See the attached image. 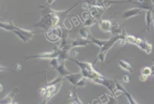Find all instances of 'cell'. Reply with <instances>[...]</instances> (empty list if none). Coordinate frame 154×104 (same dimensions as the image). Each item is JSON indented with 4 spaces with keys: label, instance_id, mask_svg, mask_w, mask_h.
Returning a JSON list of instances; mask_svg holds the SVG:
<instances>
[{
    "label": "cell",
    "instance_id": "1",
    "mask_svg": "<svg viewBox=\"0 0 154 104\" xmlns=\"http://www.w3.org/2000/svg\"><path fill=\"white\" fill-rule=\"evenodd\" d=\"M126 35H127V33H126L125 29L123 28V34H121V35H112L110 39H108L107 43H106L102 47H101V51H100V53H99V55L97 56V58H96V60L93 63V65H94V64L97 63V61H101L102 63H104L106 54L108 53V51L113 46V44H114L115 43L119 42L121 39H125V38H126Z\"/></svg>",
    "mask_w": 154,
    "mask_h": 104
},
{
    "label": "cell",
    "instance_id": "2",
    "mask_svg": "<svg viewBox=\"0 0 154 104\" xmlns=\"http://www.w3.org/2000/svg\"><path fill=\"white\" fill-rule=\"evenodd\" d=\"M52 16H53V9L51 6L43 8L42 14H41V19L36 24H33L32 27H41L44 30V32L53 27L52 25Z\"/></svg>",
    "mask_w": 154,
    "mask_h": 104
},
{
    "label": "cell",
    "instance_id": "3",
    "mask_svg": "<svg viewBox=\"0 0 154 104\" xmlns=\"http://www.w3.org/2000/svg\"><path fill=\"white\" fill-rule=\"evenodd\" d=\"M125 40L127 41L128 44H136L137 46H139L142 51H144L147 54H150L152 52V44L146 40H142V39H140L139 37H135V36L130 35L128 34L126 35Z\"/></svg>",
    "mask_w": 154,
    "mask_h": 104
},
{
    "label": "cell",
    "instance_id": "4",
    "mask_svg": "<svg viewBox=\"0 0 154 104\" xmlns=\"http://www.w3.org/2000/svg\"><path fill=\"white\" fill-rule=\"evenodd\" d=\"M93 82H95V83L101 84V85L107 88L112 92V94L113 96H115L117 94V92H116V81H112L111 79H108V78H106V77H104V75H102L101 77L94 78V79L93 80Z\"/></svg>",
    "mask_w": 154,
    "mask_h": 104
},
{
    "label": "cell",
    "instance_id": "5",
    "mask_svg": "<svg viewBox=\"0 0 154 104\" xmlns=\"http://www.w3.org/2000/svg\"><path fill=\"white\" fill-rule=\"evenodd\" d=\"M61 49L59 47H55L54 51L52 52H46V53H42L40 54H35V55H30V56H27L25 59H33V58H35V59H54V58H58L61 54Z\"/></svg>",
    "mask_w": 154,
    "mask_h": 104
},
{
    "label": "cell",
    "instance_id": "6",
    "mask_svg": "<svg viewBox=\"0 0 154 104\" xmlns=\"http://www.w3.org/2000/svg\"><path fill=\"white\" fill-rule=\"evenodd\" d=\"M44 34H46V37L49 42L55 43L57 41H59L60 39H62L63 30H62V27H54L44 32Z\"/></svg>",
    "mask_w": 154,
    "mask_h": 104
},
{
    "label": "cell",
    "instance_id": "7",
    "mask_svg": "<svg viewBox=\"0 0 154 104\" xmlns=\"http://www.w3.org/2000/svg\"><path fill=\"white\" fill-rule=\"evenodd\" d=\"M84 3H87L91 5L94 6H99V7L102 8H109L112 4H118V3H125V2H130V0L127 1H116V0H83Z\"/></svg>",
    "mask_w": 154,
    "mask_h": 104
},
{
    "label": "cell",
    "instance_id": "8",
    "mask_svg": "<svg viewBox=\"0 0 154 104\" xmlns=\"http://www.w3.org/2000/svg\"><path fill=\"white\" fill-rule=\"evenodd\" d=\"M14 33L20 38L24 43H27L28 41H30L35 34V32H32L30 30H25V29L20 28L18 27H16V28L14 30Z\"/></svg>",
    "mask_w": 154,
    "mask_h": 104
},
{
    "label": "cell",
    "instance_id": "9",
    "mask_svg": "<svg viewBox=\"0 0 154 104\" xmlns=\"http://www.w3.org/2000/svg\"><path fill=\"white\" fill-rule=\"evenodd\" d=\"M130 3H132L135 5L137 7L140 9H144L147 11H152L154 13V4L152 0H143L142 2L139 1H133V0H130Z\"/></svg>",
    "mask_w": 154,
    "mask_h": 104
},
{
    "label": "cell",
    "instance_id": "10",
    "mask_svg": "<svg viewBox=\"0 0 154 104\" xmlns=\"http://www.w3.org/2000/svg\"><path fill=\"white\" fill-rule=\"evenodd\" d=\"M104 10L105 9L102 7H99V6H94V5H90L89 8H88V11L90 13V15H91V16H93V18H95L96 20H98V21L101 20V17H102V14H104Z\"/></svg>",
    "mask_w": 154,
    "mask_h": 104
},
{
    "label": "cell",
    "instance_id": "11",
    "mask_svg": "<svg viewBox=\"0 0 154 104\" xmlns=\"http://www.w3.org/2000/svg\"><path fill=\"white\" fill-rule=\"evenodd\" d=\"M82 78H84L82 73V71H80V73H71V74H69L67 76L65 77V79L68 80L70 82H71L74 86H76L77 85V83H78Z\"/></svg>",
    "mask_w": 154,
    "mask_h": 104
},
{
    "label": "cell",
    "instance_id": "12",
    "mask_svg": "<svg viewBox=\"0 0 154 104\" xmlns=\"http://www.w3.org/2000/svg\"><path fill=\"white\" fill-rule=\"evenodd\" d=\"M142 10L139 8V7H134V8H131V9H127L123 13V19L124 20H127L128 18L132 17L134 16H137L142 14Z\"/></svg>",
    "mask_w": 154,
    "mask_h": 104
},
{
    "label": "cell",
    "instance_id": "13",
    "mask_svg": "<svg viewBox=\"0 0 154 104\" xmlns=\"http://www.w3.org/2000/svg\"><path fill=\"white\" fill-rule=\"evenodd\" d=\"M18 92H19V90L17 88L13 89L7 95L1 99V104H10V103H12L13 101H14V98Z\"/></svg>",
    "mask_w": 154,
    "mask_h": 104
},
{
    "label": "cell",
    "instance_id": "14",
    "mask_svg": "<svg viewBox=\"0 0 154 104\" xmlns=\"http://www.w3.org/2000/svg\"><path fill=\"white\" fill-rule=\"evenodd\" d=\"M71 61L74 62L77 65H78L81 69V71H94V68H93V63H86V62H79L75 59H71Z\"/></svg>",
    "mask_w": 154,
    "mask_h": 104
},
{
    "label": "cell",
    "instance_id": "15",
    "mask_svg": "<svg viewBox=\"0 0 154 104\" xmlns=\"http://www.w3.org/2000/svg\"><path fill=\"white\" fill-rule=\"evenodd\" d=\"M55 70L58 71L59 75L63 76V78L72 73H70V71L66 69V67H65V61H59V66L57 67Z\"/></svg>",
    "mask_w": 154,
    "mask_h": 104
},
{
    "label": "cell",
    "instance_id": "16",
    "mask_svg": "<svg viewBox=\"0 0 154 104\" xmlns=\"http://www.w3.org/2000/svg\"><path fill=\"white\" fill-rule=\"evenodd\" d=\"M153 24V12L152 11H147L146 14V27L143 29L142 32L144 31H148L149 33H151V27Z\"/></svg>",
    "mask_w": 154,
    "mask_h": 104
},
{
    "label": "cell",
    "instance_id": "17",
    "mask_svg": "<svg viewBox=\"0 0 154 104\" xmlns=\"http://www.w3.org/2000/svg\"><path fill=\"white\" fill-rule=\"evenodd\" d=\"M67 98L71 100V101L76 103V104H83L81 100L78 98V96H77V93H76V87L74 86L73 88V90H70V92H67Z\"/></svg>",
    "mask_w": 154,
    "mask_h": 104
},
{
    "label": "cell",
    "instance_id": "18",
    "mask_svg": "<svg viewBox=\"0 0 154 104\" xmlns=\"http://www.w3.org/2000/svg\"><path fill=\"white\" fill-rule=\"evenodd\" d=\"M92 42L89 40V39L85 38H74L73 40V48L76 46H85L86 44H91Z\"/></svg>",
    "mask_w": 154,
    "mask_h": 104
},
{
    "label": "cell",
    "instance_id": "19",
    "mask_svg": "<svg viewBox=\"0 0 154 104\" xmlns=\"http://www.w3.org/2000/svg\"><path fill=\"white\" fill-rule=\"evenodd\" d=\"M123 32V28L121 27V24L119 22L114 21L112 23V29H111V33L112 35H121Z\"/></svg>",
    "mask_w": 154,
    "mask_h": 104
},
{
    "label": "cell",
    "instance_id": "20",
    "mask_svg": "<svg viewBox=\"0 0 154 104\" xmlns=\"http://www.w3.org/2000/svg\"><path fill=\"white\" fill-rule=\"evenodd\" d=\"M99 27L104 32H111L112 29V22L109 20H100L98 22Z\"/></svg>",
    "mask_w": 154,
    "mask_h": 104
},
{
    "label": "cell",
    "instance_id": "21",
    "mask_svg": "<svg viewBox=\"0 0 154 104\" xmlns=\"http://www.w3.org/2000/svg\"><path fill=\"white\" fill-rule=\"evenodd\" d=\"M0 27L2 29H5L6 31H11V32H14L15 28H16V25L13 23V20L11 19L9 23H5V22H1L0 23Z\"/></svg>",
    "mask_w": 154,
    "mask_h": 104
},
{
    "label": "cell",
    "instance_id": "22",
    "mask_svg": "<svg viewBox=\"0 0 154 104\" xmlns=\"http://www.w3.org/2000/svg\"><path fill=\"white\" fill-rule=\"evenodd\" d=\"M89 40L92 42V44H96V45H98V46H100V47H102L104 45L107 43V41L108 40H100V39H98V38H95L92 34L90 35V36H89Z\"/></svg>",
    "mask_w": 154,
    "mask_h": 104
},
{
    "label": "cell",
    "instance_id": "23",
    "mask_svg": "<svg viewBox=\"0 0 154 104\" xmlns=\"http://www.w3.org/2000/svg\"><path fill=\"white\" fill-rule=\"evenodd\" d=\"M79 34L81 35V37L85 38V39H89V36L91 35V31H90V27H82L79 29Z\"/></svg>",
    "mask_w": 154,
    "mask_h": 104
},
{
    "label": "cell",
    "instance_id": "24",
    "mask_svg": "<svg viewBox=\"0 0 154 104\" xmlns=\"http://www.w3.org/2000/svg\"><path fill=\"white\" fill-rule=\"evenodd\" d=\"M98 22H99L98 20H96L95 18H93V16H90L88 18H86V19H85L84 23L82 24V27H91L92 25H93L94 24L98 23Z\"/></svg>",
    "mask_w": 154,
    "mask_h": 104
},
{
    "label": "cell",
    "instance_id": "25",
    "mask_svg": "<svg viewBox=\"0 0 154 104\" xmlns=\"http://www.w3.org/2000/svg\"><path fill=\"white\" fill-rule=\"evenodd\" d=\"M119 64H120V66H121V68L124 69V70H126V71H130V73H132V71H133L132 66L128 62L121 60V61L119 62Z\"/></svg>",
    "mask_w": 154,
    "mask_h": 104
},
{
    "label": "cell",
    "instance_id": "26",
    "mask_svg": "<svg viewBox=\"0 0 154 104\" xmlns=\"http://www.w3.org/2000/svg\"><path fill=\"white\" fill-rule=\"evenodd\" d=\"M104 104H118V100L111 95H108V101Z\"/></svg>",
    "mask_w": 154,
    "mask_h": 104
},
{
    "label": "cell",
    "instance_id": "27",
    "mask_svg": "<svg viewBox=\"0 0 154 104\" xmlns=\"http://www.w3.org/2000/svg\"><path fill=\"white\" fill-rule=\"evenodd\" d=\"M142 73L146 75H151V67H143L142 69Z\"/></svg>",
    "mask_w": 154,
    "mask_h": 104
},
{
    "label": "cell",
    "instance_id": "28",
    "mask_svg": "<svg viewBox=\"0 0 154 104\" xmlns=\"http://www.w3.org/2000/svg\"><path fill=\"white\" fill-rule=\"evenodd\" d=\"M86 84H87L86 80L84 79V78H82V79L78 83H77V85H76L75 87H85Z\"/></svg>",
    "mask_w": 154,
    "mask_h": 104
},
{
    "label": "cell",
    "instance_id": "29",
    "mask_svg": "<svg viewBox=\"0 0 154 104\" xmlns=\"http://www.w3.org/2000/svg\"><path fill=\"white\" fill-rule=\"evenodd\" d=\"M55 1V0H47L46 3L44 4V5H40V7L41 8H44V7H47V6H51V5H52Z\"/></svg>",
    "mask_w": 154,
    "mask_h": 104
},
{
    "label": "cell",
    "instance_id": "30",
    "mask_svg": "<svg viewBox=\"0 0 154 104\" xmlns=\"http://www.w3.org/2000/svg\"><path fill=\"white\" fill-rule=\"evenodd\" d=\"M147 80H148V75H146V74H142V73H140V82H146Z\"/></svg>",
    "mask_w": 154,
    "mask_h": 104
},
{
    "label": "cell",
    "instance_id": "31",
    "mask_svg": "<svg viewBox=\"0 0 154 104\" xmlns=\"http://www.w3.org/2000/svg\"><path fill=\"white\" fill-rule=\"evenodd\" d=\"M123 82H130V81H131V78H130V76L128 75V74H125V75H123Z\"/></svg>",
    "mask_w": 154,
    "mask_h": 104
},
{
    "label": "cell",
    "instance_id": "32",
    "mask_svg": "<svg viewBox=\"0 0 154 104\" xmlns=\"http://www.w3.org/2000/svg\"><path fill=\"white\" fill-rule=\"evenodd\" d=\"M22 69V66H21V64H19V63H17L16 65V67L14 68V71H20Z\"/></svg>",
    "mask_w": 154,
    "mask_h": 104
},
{
    "label": "cell",
    "instance_id": "33",
    "mask_svg": "<svg viewBox=\"0 0 154 104\" xmlns=\"http://www.w3.org/2000/svg\"><path fill=\"white\" fill-rule=\"evenodd\" d=\"M151 75H154V60L152 62V65H151Z\"/></svg>",
    "mask_w": 154,
    "mask_h": 104
},
{
    "label": "cell",
    "instance_id": "34",
    "mask_svg": "<svg viewBox=\"0 0 154 104\" xmlns=\"http://www.w3.org/2000/svg\"><path fill=\"white\" fill-rule=\"evenodd\" d=\"M3 90H4V88H3V85L1 84V92H3Z\"/></svg>",
    "mask_w": 154,
    "mask_h": 104
},
{
    "label": "cell",
    "instance_id": "35",
    "mask_svg": "<svg viewBox=\"0 0 154 104\" xmlns=\"http://www.w3.org/2000/svg\"><path fill=\"white\" fill-rule=\"evenodd\" d=\"M153 25H154V14H153Z\"/></svg>",
    "mask_w": 154,
    "mask_h": 104
},
{
    "label": "cell",
    "instance_id": "36",
    "mask_svg": "<svg viewBox=\"0 0 154 104\" xmlns=\"http://www.w3.org/2000/svg\"><path fill=\"white\" fill-rule=\"evenodd\" d=\"M137 1H139V2H142V1H143V0H137Z\"/></svg>",
    "mask_w": 154,
    "mask_h": 104
},
{
    "label": "cell",
    "instance_id": "37",
    "mask_svg": "<svg viewBox=\"0 0 154 104\" xmlns=\"http://www.w3.org/2000/svg\"><path fill=\"white\" fill-rule=\"evenodd\" d=\"M152 2H153V4H154V0H152Z\"/></svg>",
    "mask_w": 154,
    "mask_h": 104
}]
</instances>
